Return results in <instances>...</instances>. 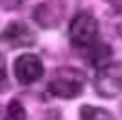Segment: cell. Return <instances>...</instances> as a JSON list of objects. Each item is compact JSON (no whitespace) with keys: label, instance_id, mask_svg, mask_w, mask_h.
<instances>
[{"label":"cell","instance_id":"obj_9","mask_svg":"<svg viewBox=\"0 0 122 120\" xmlns=\"http://www.w3.org/2000/svg\"><path fill=\"white\" fill-rule=\"evenodd\" d=\"M9 88V77H6V60L0 54V92Z\"/></svg>","mask_w":122,"mask_h":120},{"label":"cell","instance_id":"obj_5","mask_svg":"<svg viewBox=\"0 0 122 120\" xmlns=\"http://www.w3.org/2000/svg\"><path fill=\"white\" fill-rule=\"evenodd\" d=\"M0 39L4 43H9L11 47H30L36 43V34L21 21H13L6 26V30L0 34Z\"/></svg>","mask_w":122,"mask_h":120},{"label":"cell","instance_id":"obj_3","mask_svg":"<svg viewBox=\"0 0 122 120\" xmlns=\"http://www.w3.org/2000/svg\"><path fill=\"white\" fill-rule=\"evenodd\" d=\"M94 88L105 99H114L122 94V62H109L101 67L94 77Z\"/></svg>","mask_w":122,"mask_h":120},{"label":"cell","instance_id":"obj_10","mask_svg":"<svg viewBox=\"0 0 122 120\" xmlns=\"http://www.w3.org/2000/svg\"><path fill=\"white\" fill-rule=\"evenodd\" d=\"M107 2H109L116 11H122V0H107Z\"/></svg>","mask_w":122,"mask_h":120},{"label":"cell","instance_id":"obj_6","mask_svg":"<svg viewBox=\"0 0 122 120\" xmlns=\"http://www.w3.org/2000/svg\"><path fill=\"white\" fill-rule=\"evenodd\" d=\"M62 17H64V6L58 0H45L34 11V19L45 28H56Z\"/></svg>","mask_w":122,"mask_h":120},{"label":"cell","instance_id":"obj_1","mask_svg":"<svg viewBox=\"0 0 122 120\" xmlns=\"http://www.w3.org/2000/svg\"><path fill=\"white\" fill-rule=\"evenodd\" d=\"M86 86V75L73 67H60L49 79V92L58 99H75Z\"/></svg>","mask_w":122,"mask_h":120},{"label":"cell","instance_id":"obj_4","mask_svg":"<svg viewBox=\"0 0 122 120\" xmlns=\"http://www.w3.org/2000/svg\"><path fill=\"white\" fill-rule=\"evenodd\" d=\"M13 73H15V77H17L19 84H24V86L34 84L36 79L43 77V62L34 54H24V56H19L15 60Z\"/></svg>","mask_w":122,"mask_h":120},{"label":"cell","instance_id":"obj_8","mask_svg":"<svg viewBox=\"0 0 122 120\" xmlns=\"http://www.w3.org/2000/svg\"><path fill=\"white\" fill-rule=\"evenodd\" d=\"M6 110H9V118L11 120H26V110H24V105L19 101H11Z\"/></svg>","mask_w":122,"mask_h":120},{"label":"cell","instance_id":"obj_2","mask_svg":"<svg viewBox=\"0 0 122 120\" xmlns=\"http://www.w3.org/2000/svg\"><path fill=\"white\" fill-rule=\"evenodd\" d=\"M71 43L75 47H92L99 39V21L92 13H77L69 28Z\"/></svg>","mask_w":122,"mask_h":120},{"label":"cell","instance_id":"obj_7","mask_svg":"<svg viewBox=\"0 0 122 120\" xmlns=\"http://www.w3.org/2000/svg\"><path fill=\"white\" fill-rule=\"evenodd\" d=\"M79 118L81 120H116L107 110L92 107V105H84V107L79 110Z\"/></svg>","mask_w":122,"mask_h":120}]
</instances>
